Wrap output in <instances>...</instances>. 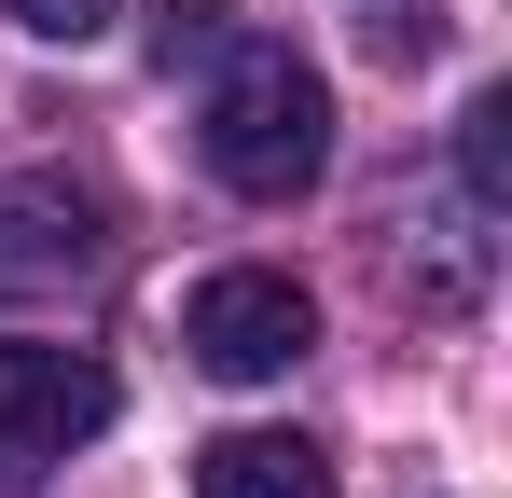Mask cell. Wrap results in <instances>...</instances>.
Returning <instances> with one entry per match:
<instances>
[{"mask_svg":"<svg viewBox=\"0 0 512 498\" xmlns=\"http://www.w3.org/2000/svg\"><path fill=\"white\" fill-rule=\"evenodd\" d=\"M208 180L222 194H250V208H291L319 166H333V83L305 70L291 42H263V28H236L222 42V83H208Z\"/></svg>","mask_w":512,"mask_h":498,"instance_id":"obj_1","label":"cell"},{"mask_svg":"<svg viewBox=\"0 0 512 498\" xmlns=\"http://www.w3.org/2000/svg\"><path fill=\"white\" fill-rule=\"evenodd\" d=\"M180 346H194L222 388H277V374L319 346V305H305V277H277V263H222V277H194Z\"/></svg>","mask_w":512,"mask_h":498,"instance_id":"obj_2","label":"cell"},{"mask_svg":"<svg viewBox=\"0 0 512 498\" xmlns=\"http://www.w3.org/2000/svg\"><path fill=\"white\" fill-rule=\"evenodd\" d=\"M111 429V360L97 346H42V332H0V457H70Z\"/></svg>","mask_w":512,"mask_h":498,"instance_id":"obj_3","label":"cell"},{"mask_svg":"<svg viewBox=\"0 0 512 498\" xmlns=\"http://www.w3.org/2000/svg\"><path fill=\"white\" fill-rule=\"evenodd\" d=\"M97 263H111L97 194H70V180H0V305H28V291H84Z\"/></svg>","mask_w":512,"mask_h":498,"instance_id":"obj_4","label":"cell"},{"mask_svg":"<svg viewBox=\"0 0 512 498\" xmlns=\"http://www.w3.org/2000/svg\"><path fill=\"white\" fill-rule=\"evenodd\" d=\"M485 194H457V180H429V194H402L388 208V263H402V291H416L429 319H471L485 305Z\"/></svg>","mask_w":512,"mask_h":498,"instance_id":"obj_5","label":"cell"},{"mask_svg":"<svg viewBox=\"0 0 512 498\" xmlns=\"http://www.w3.org/2000/svg\"><path fill=\"white\" fill-rule=\"evenodd\" d=\"M194 498H333V457L305 429H222L194 443Z\"/></svg>","mask_w":512,"mask_h":498,"instance_id":"obj_6","label":"cell"},{"mask_svg":"<svg viewBox=\"0 0 512 498\" xmlns=\"http://www.w3.org/2000/svg\"><path fill=\"white\" fill-rule=\"evenodd\" d=\"M457 194L512 208V83H485V97L457 111Z\"/></svg>","mask_w":512,"mask_h":498,"instance_id":"obj_7","label":"cell"},{"mask_svg":"<svg viewBox=\"0 0 512 498\" xmlns=\"http://www.w3.org/2000/svg\"><path fill=\"white\" fill-rule=\"evenodd\" d=\"M236 42V0H153V70H194Z\"/></svg>","mask_w":512,"mask_h":498,"instance_id":"obj_8","label":"cell"},{"mask_svg":"<svg viewBox=\"0 0 512 498\" xmlns=\"http://www.w3.org/2000/svg\"><path fill=\"white\" fill-rule=\"evenodd\" d=\"M360 28H374V56H388V70H416L429 42H443V14H429V0H374Z\"/></svg>","mask_w":512,"mask_h":498,"instance_id":"obj_9","label":"cell"},{"mask_svg":"<svg viewBox=\"0 0 512 498\" xmlns=\"http://www.w3.org/2000/svg\"><path fill=\"white\" fill-rule=\"evenodd\" d=\"M14 28H28V42H97L111 0H14Z\"/></svg>","mask_w":512,"mask_h":498,"instance_id":"obj_10","label":"cell"}]
</instances>
